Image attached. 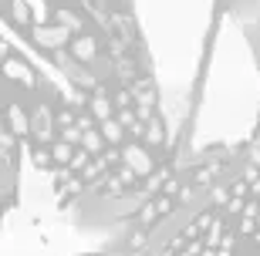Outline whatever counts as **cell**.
<instances>
[{
	"label": "cell",
	"mask_w": 260,
	"mask_h": 256,
	"mask_svg": "<svg viewBox=\"0 0 260 256\" xmlns=\"http://www.w3.org/2000/svg\"><path fill=\"white\" fill-rule=\"evenodd\" d=\"M233 24L240 30V38H243V44H247V51H250L253 64L260 67V0H247V4L237 10Z\"/></svg>",
	"instance_id": "6da1fadb"
}]
</instances>
